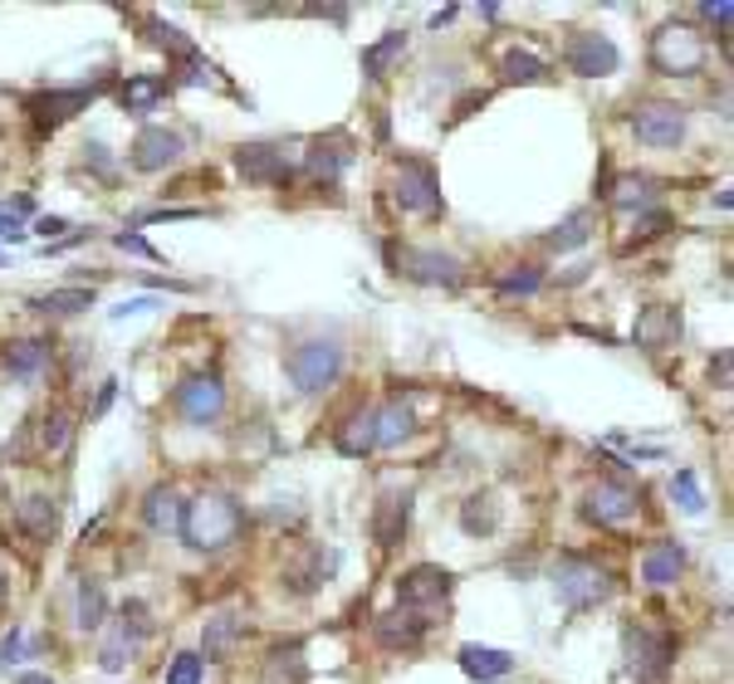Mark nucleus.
Segmentation results:
<instances>
[{"instance_id": "obj_31", "label": "nucleus", "mask_w": 734, "mask_h": 684, "mask_svg": "<svg viewBox=\"0 0 734 684\" xmlns=\"http://www.w3.org/2000/svg\"><path fill=\"white\" fill-rule=\"evenodd\" d=\"M412 430H416V410H412V402H387L377 410V445L382 450H397L402 440H412Z\"/></svg>"}, {"instance_id": "obj_50", "label": "nucleus", "mask_w": 734, "mask_h": 684, "mask_svg": "<svg viewBox=\"0 0 734 684\" xmlns=\"http://www.w3.org/2000/svg\"><path fill=\"white\" fill-rule=\"evenodd\" d=\"M64 231H70V221H64V215H40V221H35V235H44V245H54Z\"/></svg>"}, {"instance_id": "obj_13", "label": "nucleus", "mask_w": 734, "mask_h": 684, "mask_svg": "<svg viewBox=\"0 0 734 684\" xmlns=\"http://www.w3.org/2000/svg\"><path fill=\"white\" fill-rule=\"evenodd\" d=\"M235 171L255 186H289L294 157L285 142H241L235 147Z\"/></svg>"}, {"instance_id": "obj_29", "label": "nucleus", "mask_w": 734, "mask_h": 684, "mask_svg": "<svg viewBox=\"0 0 734 684\" xmlns=\"http://www.w3.org/2000/svg\"><path fill=\"white\" fill-rule=\"evenodd\" d=\"M245 635V616L241 611H221L206 621V635H201V660H225L231 645Z\"/></svg>"}, {"instance_id": "obj_20", "label": "nucleus", "mask_w": 734, "mask_h": 684, "mask_svg": "<svg viewBox=\"0 0 734 684\" xmlns=\"http://www.w3.org/2000/svg\"><path fill=\"white\" fill-rule=\"evenodd\" d=\"M631 342L641 352H666L681 342V308L671 303H651L637 313V328H631Z\"/></svg>"}, {"instance_id": "obj_38", "label": "nucleus", "mask_w": 734, "mask_h": 684, "mask_svg": "<svg viewBox=\"0 0 734 684\" xmlns=\"http://www.w3.org/2000/svg\"><path fill=\"white\" fill-rule=\"evenodd\" d=\"M539 289H544V269L539 265H514L510 274H494V293H504V299H529Z\"/></svg>"}, {"instance_id": "obj_15", "label": "nucleus", "mask_w": 734, "mask_h": 684, "mask_svg": "<svg viewBox=\"0 0 734 684\" xmlns=\"http://www.w3.org/2000/svg\"><path fill=\"white\" fill-rule=\"evenodd\" d=\"M631 132H637L641 147H681L685 142V108L681 103H641L637 113H631Z\"/></svg>"}, {"instance_id": "obj_24", "label": "nucleus", "mask_w": 734, "mask_h": 684, "mask_svg": "<svg viewBox=\"0 0 734 684\" xmlns=\"http://www.w3.org/2000/svg\"><path fill=\"white\" fill-rule=\"evenodd\" d=\"M15 523H20V533H25V538L50 543L54 533H60V504H54L50 494H25L15 504Z\"/></svg>"}, {"instance_id": "obj_7", "label": "nucleus", "mask_w": 734, "mask_h": 684, "mask_svg": "<svg viewBox=\"0 0 734 684\" xmlns=\"http://www.w3.org/2000/svg\"><path fill=\"white\" fill-rule=\"evenodd\" d=\"M651 68L666 78H695L705 68V40L691 25H661L651 34Z\"/></svg>"}, {"instance_id": "obj_55", "label": "nucleus", "mask_w": 734, "mask_h": 684, "mask_svg": "<svg viewBox=\"0 0 734 684\" xmlns=\"http://www.w3.org/2000/svg\"><path fill=\"white\" fill-rule=\"evenodd\" d=\"M0 601H6V577H0Z\"/></svg>"}, {"instance_id": "obj_40", "label": "nucleus", "mask_w": 734, "mask_h": 684, "mask_svg": "<svg viewBox=\"0 0 734 684\" xmlns=\"http://www.w3.org/2000/svg\"><path fill=\"white\" fill-rule=\"evenodd\" d=\"M587 235H593V215H587V211H573L568 221L559 225V231H549V235H544V245H549V249H559V255H563V249H578V245H587Z\"/></svg>"}, {"instance_id": "obj_45", "label": "nucleus", "mask_w": 734, "mask_h": 684, "mask_svg": "<svg viewBox=\"0 0 734 684\" xmlns=\"http://www.w3.org/2000/svg\"><path fill=\"white\" fill-rule=\"evenodd\" d=\"M201 675H206V660L196 650H182V655L167 660V684H201Z\"/></svg>"}, {"instance_id": "obj_56", "label": "nucleus", "mask_w": 734, "mask_h": 684, "mask_svg": "<svg viewBox=\"0 0 734 684\" xmlns=\"http://www.w3.org/2000/svg\"><path fill=\"white\" fill-rule=\"evenodd\" d=\"M0 265H6V255H0Z\"/></svg>"}, {"instance_id": "obj_54", "label": "nucleus", "mask_w": 734, "mask_h": 684, "mask_svg": "<svg viewBox=\"0 0 734 684\" xmlns=\"http://www.w3.org/2000/svg\"><path fill=\"white\" fill-rule=\"evenodd\" d=\"M15 684H54V680H50V675H20Z\"/></svg>"}, {"instance_id": "obj_14", "label": "nucleus", "mask_w": 734, "mask_h": 684, "mask_svg": "<svg viewBox=\"0 0 734 684\" xmlns=\"http://www.w3.org/2000/svg\"><path fill=\"white\" fill-rule=\"evenodd\" d=\"M182 152H187L182 132L147 122V128H142L138 137H132V147H128V167H132V171H142V177H157V171H167V167L182 162Z\"/></svg>"}, {"instance_id": "obj_5", "label": "nucleus", "mask_w": 734, "mask_h": 684, "mask_svg": "<svg viewBox=\"0 0 734 684\" xmlns=\"http://www.w3.org/2000/svg\"><path fill=\"white\" fill-rule=\"evenodd\" d=\"M392 201H397V211L426 215V221L446 215L440 177H436L432 162H422V157H397V167H392Z\"/></svg>"}, {"instance_id": "obj_52", "label": "nucleus", "mask_w": 734, "mask_h": 684, "mask_svg": "<svg viewBox=\"0 0 734 684\" xmlns=\"http://www.w3.org/2000/svg\"><path fill=\"white\" fill-rule=\"evenodd\" d=\"M187 215H196V211H152V215H142V221L152 225V221H187Z\"/></svg>"}, {"instance_id": "obj_2", "label": "nucleus", "mask_w": 734, "mask_h": 684, "mask_svg": "<svg viewBox=\"0 0 734 684\" xmlns=\"http://www.w3.org/2000/svg\"><path fill=\"white\" fill-rule=\"evenodd\" d=\"M104 94H108V78H98V84H74V88H35V94L20 98V108L30 113L35 137H54L64 122L88 113V103H98Z\"/></svg>"}, {"instance_id": "obj_28", "label": "nucleus", "mask_w": 734, "mask_h": 684, "mask_svg": "<svg viewBox=\"0 0 734 684\" xmlns=\"http://www.w3.org/2000/svg\"><path fill=\"white\" fill-rule=\"evenodd\" d=\"M94 303H98V293L84 289V284H64V289H50L40 299H30V308L44 318H74V313H88Z\"/></svg>"}, {"instance_id": "obj_23", "label": "nucleus", "mask_w": 734, "mask_h": 684, "mask_svg": "<svg viewBox=\"0 0 734 684\" xmlns=\"http://www.w3.org/2000/svg\"><path fill=\"white\" fill-rule=\"evenodd\" d=\"M182 513H187V499L172 484H152L142 494V523L152 533H182Z\"/></svg>"}, {"instance_id": "obj_32", "label": "nucleus", "mask_w": 734, "mask_h": 684, "mask_svg": "<svg viewBox=\"0 0 734 684\" xmlns=\"http://www.w3.org/2000/svg\"><path fill=\"white\" fill-rule=\"evenodd\" d=\"M549 60H539L534 50H504L500 54V84H549Z\"/></svg>"}, {"instance_id": "obj_48", "label": "nucleus", "mask_w": 734, "mask_h": 684, "mask_svg": "<svg viewBox=\"0 0 734 684\" xmlns=\"http://www.w3.org/2000/svg\"><path fill=\"white\" fill-rule=\"evenodd\" d=\"M152 308H162V299H123L118 308H108V318L113 323H128V318H142V313H152Z\"/></svg>"}, {"instance_id": "obj_43", "label": "nucleus", "mask_w": 734, "mask_h": 684, "mask_svg": "<svg viewBox=\"0 0 734 684\" xmlns=\"http://www.w3.org/2000/svg\"><path fill=\"white\" fill-rule=\"evenodd\" d=\"M285 670H289V684H304V675H309V670H304V645L299 641H285V645L269 650V675H285Z\"/></svg>"}, {"instance_id": "obj_3", "label": "nucleus", "mask_w": 734, "mask_h": 684, "mask_svg": "<svg viewBox=\"0 0 734 684\" xmlns=\"http://www.w3.org/2000/svg\"><path fill=\"white\" fill-rule=\"evenodd\" d=\"M553 597H559L568 611H587V607H597V601L613 597V573H607L597 557L563 553L559 567H553Z\"/></svg>"}, {"instance_id": "obj_25", "label": "nucleus", "mask_w": 734, "mask_h": 684, "mask_svg": "<svg viewBox=\"0 0 734 684\" xmlns=\"http://www.w3.org/2000/svg\"><path fill=\"white\" fill-rule=\"evenodd\" d=\"M681 573H685V547L681 543H657V547H647V557H641V581H647L651 591L676 587Z\"/></svg>"}, {"instance_id": "obj_1", "label": "nucleus", "mask_w": 734, "mask_h": 684, "mask_svg": "<svg viewBox=\"0 0 734 684\" xmlns=\"http://www.w3.org/2000/svg\"><path fill=\"white\" fill-rule=\"evenodd\" d=\"M241 533H245V504L235 494H221V489H206L182 513V538L196 553H221V547L241 543Z\"/></svg>"}, {"instance_id": "obj_49", "label": "nucleus", "mask_w": 734, "mask_h": 684, "mask_svg": "<svg viewBox=\"0 0 734 684\" xmlns=\"http://www.w3.org/2000/svg\"><path fill=\"white\" fill-rule=\"evenodd\" d=\"M700 15H705L710 25H720V40H725V34H730V15H734V6H730V0H720V6H715V0H705V6H700Z\"/></svg>"}, {"instance_id": "obj_53", "label": "nucleus", "mask_w": 734, "mask_h": 684, "mask_svg": "<svg viewBox=\"0 0 734 684\" xmlns=\"http://www.w3.org/2000/svg\"><path fill=\"white\" fill-rule=\"evenodd\" d=\"M450 20H456V6H446V10H436V15H432V25L440 30V25H450Z\"/></svg>"}, {"instance_id": "obj_47", "label": "nucleus", "mask_w": 734, "mask_h": 684, "mask_svg": "<svg viewBox=\"0 0 734 684\" xmlns=\"http://www.w3.org/2000/svg\"><path fill=\"white\" fill-rule=\"evenodd\" d=\"M113 245H118V249H128V255H142V259H162V249H157V245H147V239H142L138 231H118V235H113Z\"/></svg>"}, {"instance_id": "obj_26", "label": "nucleus", "mask_w": 734, "mask_h": 684, "mask_svg": "<svg viewBox=\"0 0 734 684\" xmlns=\"http://www.w3.org/2000/svg\"><path fill=\"white\" fill-rule=\"evenodd\" d=\"M456 660H460V670H466L470 680H480V684H494V680H504L514 670L510 650H494V645H460Z\"/></svg>"}, {"instance_id": "obj_36", "label": "nucleus", "mask_w": 734, "mask_h": 684, "mask_svg": "<svg viewBox=\"0 0 734 684\" xmlns=\"http://www.w3.org/2000/svg\"><path fill=\"white\" fill-rule=\"evenodd\" d=\"M142 30H147V40H152L157 50H167V54H172L177 64L196 54V44H191V40H187V34L177 30V25H167V20H157V15H142Z\"/></svg>"}, {"instance_id": "obj_41", "label": "nucleus", "mask_w": 734, "mask_h": 684, "mask_svg": "<svg viewBox=\"0 0 734 684\" xmlns=\"http://www.w3.org/2000/svg\"><path fill=\"white\" fill-rule=\"evenodd\" d=\"M30 211H35V201H30V196L0 201V239L20 245V239H25V215H30Z\"/></svg>"}, {"instance_id": "obj_22", "label": "nucleus", "mask_w": 734, "mask_h": 684, "mask_svg": "<svg viewBox=\"0 0 734 684\" xmlns=\"http://www.w3.org/2000/svg\"><path fill=\"white\" fill-rule=\"evenodd\" d=\"M333 450L348 455V460H363V455L377 450V410L358 406L343 426H333Z\"/></svg>"}, {"instance_id": "obj_21", "label": "nucleus", "mask_w": 734, "mask_h": 684, "mask_svg": "<svg viewBox=\"0 0 734 684\" xmlns=\"http://www.w3.org/2000/svg\"><path fill=\"white\" fill-rule=\"evenodd\" d=\"M338 563H343V557H338V547H304V557L285 573L289 591H294V597H313L319 587H329V581H333Z\"/></svg>"}, {"instance_id": "obj_16", "label": "nucleus", "mask_w": 734, "mask_h": 684, "mask_svg": "<svg viewBox=\"0 0 734 684\" xmlns=\"http://www.w3.org/2000/svg\"><path fill=\"white\" fill-rule=\"evenodd\" d=\"M563 60L578 78H607L617 74V64H623V54H617V44L607 40V34L597 30H573L568 34V50H563Z\"/></svg>"}, {"instance_id": "obj_37", "label": "nucleus", "mask_w": 734, "mask_h": 684, "mask_svg": "<svg viewBox=\"0 0 734 684\" xmlns=\"http://www.w3.org/2000/svg\"><path fill=\"white\" fill-rule=\"evenodd\" d=\"M651 186H657V181L651 177H623V181H607V201L613 205H623V211H647L651 205Z\"/></svg>"}, {"instance_id": "obj_4", "label": "nucleus", "mask_w": 734, "mask_h": 684, "mask_svg": "<svg viewBox=\"0 0 734 684\" xmlns=\"http://www.w3.org/2000/svg\"><path fill=\"white\" fill-rule=\"evenodd\" d=\"M285 372L299 396H319L343 376V348L333 338H309L285 357Z\"/></svg>"}, {"instance_id": "obj_8", "label": "nucleus", "mask_w": 734, "mask_h": 684, "mask_svg": "<svg viewBox=\"0 0 734 684\" xmlns=\"http://www.w3.org/2000/svg\"><path fill=\"white\" fill-rule=\"evenodd\" d=\"M152 635V616H147V601L128 597L123 601V616L113 621L104 650H98V665L108 670V675H118V670H128V660L138 655V645Z\"/></svg>"}, {"instance_id": "obj_18", "label": "nucleus", "mask_w": 734, "mask_h": 684, "mask_svg": "<svg viewBox=\"0 0 734 684\" xmlns=\"http://www.w3.org/2000/svg\"><path fill=\"white\" fill-rule=\"evenodd\" d=\"M412 504L416 494L412 489H382L377 504H372V543L377 547H397L406 538V523H412Z\"/></svg>"}, {"instance_id": "obj_9", "label": "nucleus", "mask_w": 734, "mask_h": 684, "mask_svg": "<svg viewBox=\"0 0 734 684\" xmlns=\"http://www.w3.org/2000/svg\"><path fill=\"white\" fill-rule=\"evenodd\" d=\"M172 410L187 420V426H216L225 410V386L216 372H191L177 382L172 392Z\"/></svg>"}, {"instance_id": "obj_12", "label": "nucleus", "mask_w": 734, "mask_h": 684, "mask_svg": "<svg viewBox=\"0 0 734 684\" xmlns=\"http://www.w3.org/2000/svg\"><path fill=\"white\" fill-rule=\"evenodd\" d=\"M450 587H456V577H450L446 567L416 563V567H406V573L397 577V607L432 616L436 607H446V601H450Z\"/></svg>"}, {"instance_id": "obj_34", "label": "nucleus", "mask_w": 734, "mask_h": 684, "mask_svg": "<svg viewBox=\"0 0 734 684\" xmlns=\"http://www.w3.org/2000/svg\"><path fill=\"white\" fill-rule=\"evenodd\" d=\"M74 621H78V631H98V626L108 621V591H104V581H94V577L78 581V611H74Z\"/></svg>"}, {"instance_id": "obj_19", "label": "nucleus", "mask_w": 734, "mask_h": 684, "mask_svg": "<svg viewBox=\"0 0 734 684\" xmlns=\"http://www.w3.org/2000/svg\"><path fill=\"white\" fill-rule=\"evenodd\" d=\"M432 616H422V611H406V607H397V611H387V616H377L372 621V635H377V645L382 650H422V641H426V631H432Z\"/></svg>"}, {"instance_id": "obj_10", "label": "nucleus", "mask_w": 734, "mask_h": 684, "mask_svg": "<svg viewBox=\"0 0 734 684\" xmlns=\"http://www.w3.org/2000/svg\"><path fill=\"white\" fill-rule=\"evenodd\" d=\"M392 265H397L402 279H412V284H432V289H456V284L466 279L460 259H456V255H446V249H432V245H402L397 255H392Z\"/></svg>"}, {"instance_id": "obj_35", "label": "nucleus", "mask_w": 734, "mask_h": 684, "mask_svg": "<svg viewBox=\"0 0 734 684\" xmlns=\"http://www.w3.org/2000/svg\"><path fill=\"white\" fill-rule=\"evenodd\" d=\"M460 528H466L470 538H485V533L500 528V504H494V494H470L466 509H460Z\"/></svg>"}, {"instance_id": "obj_11", "label": "nucleus", "mask_w": 734, "mask_h": 684, "mask_svg": "<svg viewBox=\"0 0 734 684\" xmlns=\"http://www.w3.org/2000/svg\"><path fill=\"white\" fill-rule=\"evenodd\" d=\"M637 509H641L637 484H627V479H617V474L597 479V484L583 494V519L597 523V528H617V523H627Z\"/></svg>"}, {"instance_id": "obj_6", "label": "nucleus", "mask_w": 734, "mask_h": 684, "mask_svg": "<svg viewBox=\"0 0 734 684\" xmlns=\"http://www.w3.org/2000/svg\"><path fill=\"white\" fill-rule=\"evenodd\" d=\"M623 650H627V675L631 680H637V684H661L666 675H671L676 635L671 631H651V626H627Z\"/></svg>"}, {"instance_id": "obj_39", "label": "nucleus", "mask_w": 734, "mask_h": 684, "mask_svg": "<svg viewBox=\"0 0 734 684\" xmlns=\"http://www.w3.org/2000/svg\"><path fill=\"white\" fill-rule=\"evenodd\" d=\"M70 440H74V416L64 406H54L50 416H44V426H40V450L60 455V450H70Z\"/></svg>"}, {"instance_id": "obj_30", "label": "nucleus", "mask_w": 734, "mask_h": 684, "mask_svg": "<svg viewBox=\"0 0 734 684\" xmlns=\"http://www.w3.org/2000/svg\"><path fill=\"white\" fill-rule=\"evenodd\" d=\"M167 94H172V78H162V74H132L128 84L118 88V103L128 113H152Z\"/></svg>"}, {"instance_id": "obj_42", "label": "nucleus", "mask_w": 734, "mask_h": 684, "mask_svg": "<svg viewBox=\"0 0 734 684\" xmlns=\"http://www.w3.org/2000/svg\"><path fill=\"white\" fill-rule=\"evenodd\" d=\"M30 655H40V641L25 631V626H10V635L0 641V670L20 665V660H30Z\"/></svg>"}, {"instance_id": "obj_51", "label": "nucleus", "mask_w": 734, "mask_h": 684, "mask_svg": "<svg viewBox=\"0 0 734 684\" xmlns=\"http://www.w3.org/2000/svg\"><path fill=\"white\" fill-rule=\"evenodd\" d=\"M113 396H118V382H113V376H108V382H104V392H98V406H94V420H98V416H104V410L113 406Z\"/></svg>"}, {"instance_id": "obj_33", "label": "nucleus", "mask_w": 734, "mask_h": 684, "mask_svg": "<svg viewBox=\"0 0 734 684\" xmlns=\"http://www.w3.org/2000/svg\"><path fill=\"white\" fill-rule=\"evenodd\" d=\"M402 54H406V30H387L377 44H368V50H363V74L368 78H387L392 64H397Z\"/></svg>"}, {"instance_id": "obj_44", "label": "nucleus", "mask_w": 734, "mask_h": 684, "mask_svg": "<svg viewBox=\"0 0 734 684\" xmlns=\"http://www.w3.org/2000/svg\"><path fill=\"white\" fill-rule=\"evenodd\" d=\"M671 499H676V504H681L685 513H700V509H705V494H700L695 470H676V474H671Z\"/></svg>"}, {"instance_id": "obj_17", "label": "nucleus", "mask_w": 734, "mask_h": 684, "mask_svg": "<svg viewBox=\"0 0 734 684\" xmlns=\"http://www.w3.org/2000/svg\"><path fill=\"white\" fill-rule=\"evenodd\" d=\"M348 162H353V137H348L343 128L313 137L309 152H304V171H309L319 186H338V177H343Z\"/></svg>"}, {"instance_id": "obj_46", "label": "nucleus", "mask_w": 734, "mask_h": 684, "mask_svg": "<svg viewBox=\"0 0 734 684\" xmlns=\"http://www.w3.org/2000/svg\"><path fill=\"white\" fill-rule=\"evenodd\" d=\"M177 68H182V74H177V84H187V88H211V84H216V68L201 60V54H191V60H182Z\"/></svg>"}, {"instance_id": "obj_27", "label": "nucleus", "mask_w": 734, "mask_h": 684, "mask_svg": "<svg viewBox=\"0 0 734 684\" xmlns=\"http://www.w3.org/2000/svg\"><path fill=\"white\" fill-rule=\"evenodd\" d=\"M54 357V342L50 338H15L0 348V362H6L10 376H35L44 362Z\"/></svg>"}]
</instances>
